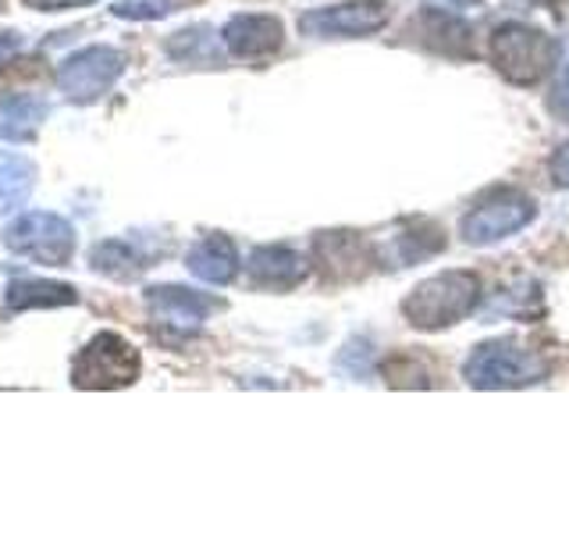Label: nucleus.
<instances>
[{"label":"nucleus","mask_w":569,"mask_h":534,"mask_svg":"<svg viewBox=\"0 0 569 534\" xmlns=\"http://www.w3.org/2000/svg\"><path fill=\"white\" fill-rule=\"evenodd\" d=\"M485 299V281L467 267H449L431 278L417 281L402 299V317L417 332H445L462 325Z\"/></svg>","instance_id":"obj_1"},{"label":"nucleus","mask_w":569,"mask_h":534,"mask_svg":"<svg viewBox=\"0 0 569 534\" xmlns=\"http://www.w3.org/2000/svg\"><path fill=\"white\" fill-rule=\"evenodd\" d=\"M488 58H491V68L509 86L530 89V86H541L551 71L562 65V43L538 26L502 22L488 36Z\"/></svg>","instance_id":"obj_2"},{"label":"nucleus","mask_w":569,"mask_h":534,"mask_svg":"<svg viewBox=\"0 0 569 534\" xmlns=\"http://www.w3.org/2000/svg\"><path fill=\"white\" fill-rule=\"evenodd\" d=\"M462 378L480 392L527 388L548 378V364L533 349L516 346L509 338H488V343L473 346V353L467 356Z\"/></svg>","instance_id":"obj_3"},{"label":"nucleus","mask_w":569,"mask_h":534,"mask_svg":"<svg viewBox=\"0 0 569 534\" xmlns=\"http://www.w3.org/2000/svg\"><path fill=\"white\" fill-rule=\"evenodd\" d=\"M538 221V200L523 189H498L459 221L467 246H495Z\"/></svg>","instance_id":"obj_4"},{"label":"nucleus","mask_w":569,"mask_h":534,"mask_svg":"<svg viewBox=\"0 0 569 534\" xmlns=\"http://www.w3.org/2000/svg\"><path fill=\"white\" fill-rule=\"evenodd\" d=\"M4 246L43 267H64L76 254V228L53 210H29L4 228Z\"/></svg>","instance_id":"obj_5"},{"label":"nucleus","mask_w":569,"mask_h":534,"mask_svg":"<svg viewBox=\"0 0 569 534\" xmlns=\"http://www.w3.org/2000/svg\"><path fill=\"white\" fill-rule=\"evenodd\" d=\"M139 353L114 332H100L71 360V385L76 388H121L139 378Z\"/></svg>","instance_id":"obj_6"},{"label":"nucleus","mask_w":569,"mask_h":534,"mask_svg":"<svg viewBox=\"0 0 569 534\" xmlns=\"http://www.w3.org/2000/svg\"><path fill=\"white\" fill-rule=\"evenodd\" d=\"M391 22L388 0H342L299 14V32L310 40H363Z\"/></svg>","instance_id":"obj_7"},{"label":"nucleus","mask_w":569,"mask_h":534,"mask_svg":"<svg viewBox=\"0 0 569 534\" xmlns=\"http://www.w3.org/2000/svg\"><path fill=\"white\" fill-rule=\"evenodd\" d=\"M124 71V53L118 47H82L58 68V86L68 100L76 103H93L111 89Z\"/></svg>","instance_id":"obj_8"},{"label":"nucleus","mask_w":569,"mask_h":534,"mask_svg":"<svg viewBox=\"0 0 569 534\" xmlns=\"http://www.w3.org/2000/svg\"><path fill=\"white\" fill-rule=\"evenodd\" d=\"M147 307L160 325H168L174 332H196L224 303L207 293H196L189 285H153V289H147Z\"/></svg>","instance_id":"obj_9"},{"label":"nucleus","mask_w":569,"mask_h":534,"mask_svg":"<svg viewBox=\"0 0 569 534\" xmlns=\"http://www.w3.org/2000/svg\"><path fill=\"white\" fill-rule=\"evenodd\" d=\"M221 43L239 61H263L281 50L284 26L274 14H231L221 29Z\"/></svg>","instance_id":"obj_10"},{"label":"nucleus","mask_w":569,"mask_h":534,"mask_svg":"<svg viewBox=\"0 0 569 534\" xmlns=\"http://www.w3.org/2000/svg\"><path fill=\"white\" fill-rule=\"evenodd\" d=\"M313 257L325 267V275L335 281L360 278L367 264H373V246L360 231H320L313 239Z\"/></svg>","instance_id":"obj_11"},{"label":"nucleus","mask_w":569,"mask_h":534,"mask_svg":"<svg viewBox=\"0 0 569 534\" xmlns=\"http://www.w3.org/2000/svg\"><path fill=\"white\" fill-rule=\"evenodd\" d=\"M246 271L260 289H274V293H289L310 275V260L299 254V249L271 243V246H257L246 260Z\"/></svg>","instance_id":"obj_12"},{"label":"nucleus","mask_w":569,"mask_h":534,"mask_svg":"<svg viewBox=\"0 0 569 534\" xmlns=\"http://www.w3.org/2000/svg\"><path fill=\"white\" fill-rule=\"evenodd\" d=\"M186 267L207 285H228L239 275V249L221 231H210L186 254Z\"/></svg>","instance_id":"obj_13"},{"label":"nucleus","mask_w":569,"mask_h":534,"mask_svg":"<svg viewBox=\"0 0 569 534\" xmlns=\"http://www.w3.org/2000/svg\"><path fill=\"white\" fill-rule=\"evenodd\" d=\"M417 26L423 32V43L445 53V58H456V61L473 58V32L462 18L445 14V11H423Z\"/></svg>","instance_id":"obj_14"},{"label":"nucleus","mask_w":569,"mask_h":534,"mask_svg":"<svg viewBox=\"0 0 569 534\" xmlns=\"http://www.w3.org/2000/svg\"><path fill=\"white\" fill-rule=\"evenodd\" d=\"M36 165L26 154L0 150V214H18L32 196Z\"/></svg>","instance_id":"obj_15"},{"label":"nucleus","mask_w":569,"mask_h":534,"mask_svg":"<svg viewBox=\"0 0 569 534\" xmlns=\"http://www.w3.org/2000/svg\"><path fill=\"white\" fill-rule=\"evenodd\" d=\"M76 289L64 281H47V278H18L4 289V307L8 310H32V307H68L76 303Z\"/></svg>","instance_id":"obj_16"},{"label":"nucleus","mask_w":569,"mask_h":534,"mask_svg":"<svg viewBox=\"0 0 569 534\" xmlns=\"http://www.w3.org/2000/svg\"><path fill=\"white\" fill-rule=\"evenodd\" d=\"M50 111V103L29 93H14L0 100V139H32L36 125H40Z\"/></svg>","instance_id":"obj_17"},{"label":"nucleus","mask_w":569,"mask_h":534,"mask_svg":"<svg viewBox=\"0 0 569 534\" xmlns=\"http://www.w3.org/2000/svg\"><path fill=\"white\" fill-rule=\"evenodd\" d=\"M89 267L107 278H114V281H132L142 275V257L136 254V246L132 243H124V239H103L97 243L93 249H89Z\"/></svg>","instance_id":"obj_18"},{"label":"nucleus","mask_w":569,"mask_h":534,"mask_svg":"<svg viewBox=\"0 0 569 534\" xmlns=\"http://www.w3.org/2000/svg\"><path fill=\"white\" fill-rule=\"evenodd\" d=\"M445 246V236L431 221H417L413 231H402V236L391 239V254H396V267H409L423 257H435Z\"/></svg>","instance_id":"obj_19"},{"label":"nucleus","mask_w":569,"mask_h":534,"mask_svg":"<svg viewBox=\"0 0 569 534\" xmlns=\"http://www.w3.org/2000/svg\"><path fill=\"white\" fill-rule=\"evenodd\" d=\"M168 53L174 61H196V65H218L221 61V50L213 47L210 29H203V26L174 32V40H168Z\"/></svg>","instance_id":"obj_20"},{"label":"nucleus","mask_w":569,"mask_h":534,"mask_svg":"<svg viewBox=\"0 0 569 534\" xmlns=\"http://www.w3.org/2000/svg\"><path fill=\"white\" fill-rule=\"evenodd\" d=\"M118 18H132V22H157L174 11L171 0H114L111 8Z\"/></svg>","instance_id":"obj_21"},{"label":"nucleus","mask_w":569,"mask_h":534,"mask_svg":"<svg viewBox=\"0 0 569 534\" xmlns=\"http://www.w3.org/2000/svg\"><path fill=\"white\" fill-rule=\"evenodd\" d=\"M548 111L556 121L569 125V68H559V79L556 86H551V93H548Z\"/></svg>","instance_id":"obj_22"},{"label":"nucleus","mask_w":569,"mask_h":534,"mask_svg":"<svg viewBox=\"0 0 569 534\" xmlns=\"http://www.w3.org/2000/svg\"><path fill=\"white\" fill-rule=\"evenodd\" d=\"M548 175L559 189H569V142H562V147H556V154H551Z\"/></svg>","instance_id":"obj_23"},{"label":"nucleus","mask_w":569,"mask_h":534,"mask_svg":"<svg viewBox=\"0 0 569 534\" xmlns=\"http://www.w3.org/2000/svg\"><path fill=\"white\" fill-rule=\"evenodd\" d=\"M29 8L36 11H68V8H86L93 4V0H26Z\"/></svg>","instance_id":"obj_24"},{"label":"nucleus","mask_w":569,"mask_h":534,"mask_svg":"<svg viewBox=\"0 0 569 534\" xmlns=\"http://www.w3.org/2000/svg\"><path fill=\"white\" fill-rule=\"evenodd\" d=\"M431 8H445V11H470V8H480V0H431Z\"/></svg>","instance_id":"obj_25"},{"label":"nucleus","mask_w":569,"mask_h":534,"mask_svg":"<svg viewBox=\"0 0 569 534\" xmlns=\"http://www.w3.org/2000/svg\"><path fill=\"white\" fill-rule=\"evenodd\" d=\"M18 47H22V36H18V32H0V58H8V53H14Z\"/></svg>","instance_id":"obj_26"},{"label":"nucleus","mask_w":569,"mask_h":534,"mask_svg":"<svg viewBox=\"0 0 569 534\" xmlns=\"http://www.w3.org/2000/svg\"><path fill=\"white\" fill-rule=\"evenodd\" d=\"M562 68H569V43L562 47Z\"/></svg>","instance_id":"obj_27"},{"label":"nucleus","mask_w":569,"mask_h":534,"mask_svg":"<svg viewBox=\"0 0 569 534\" xmlns=\"http://www.w3.org/2000/svg\"><path fill=\"white\" fill-rule=\"evenodd\" d=\"M171 4H186V0H171Z\"/></svg>","instance_id":"obj_28"},{"label":"nucleus","mask_w":569,"mask_h":534,"mask_svg":"<svg viewBox=\"0 0 569 534\" xmlns=\"http://www.w3.org/2000/svg\"><path fill=\"white\" fill-rule=\"evenodd\" d=\"M0 8H4V0H0Z\"/></svg>","instance_id":"obj_29"}]
</instances>
